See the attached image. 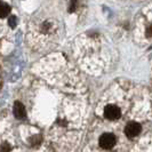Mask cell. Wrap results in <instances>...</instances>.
Here are the masks:
<instances>
[{"label": "cell", "instance_id": "obj_6", "mask_svg": "<svg viewBox=\"0 0 152 152\" xmlns=\"http://www.w3.org/2000/svg\"><path fill=\"white\" fill-rule=\"evenodd\" d=\"M29 143H30L32 146H37L41 143V137L40 135H34V136H32L30 138V141H29Z\"/></svg>", "mask_w": 152, "mask_h": 152}, {"label": "cell", "instance_id": "obj_7", "mask_svg": "<svg viewBox=\"0 0 152 152\" xmlns=\"http://www.w3.org/2000/svg\"><path fill=\"white\" fill-rule=\"evenodd\" d=\"M0 152H10V145L7 142H4L0 145Z\"/></svg>", "mask_w": 152, "mask_h": 152}, {"label": "cell", "instance_id": "obj_4", "mask_svg": "<svg viewBox=\"0 0 152 152\" xmlns=\"http://www.w3.org/2000/svg\"><path fill=\"white\" fill-rule=\"evenodd\" d=\"M14 115L17 119H24L26 112H25V107L21 102H15L14 104Z\"/></svg>", "mask_w": 152, "mask_h": 152}, {"label": "cell", "instance_id": "obj_8", "mask_svg": "<svg viewBox=\"0 0 152 152\" xmlns=\"http://www.w3.org/2000/svg\"><path fill=\"white\" fill-rule=\"evenodd\" d=\"M8 24H9L10 28H15L16 24H17V18H16L15 16H10L8 18Z\"/></svg>", "mask_w": 152, "mask_h": 152}, {"label": "cell", "instance_id": "obj_9", "mask_svg": "<svg viewBox=\"0 0 152 152\" xmlns=\"http://www.w3.org/2000/svg\"><path fill=\"white\" fill-rule=\"evenodd\" d=\"M76 6H77V0H71V6H70V10H71V12H73V10L76 9Z\"/></svg>", "mask_w": 152, "mask_h": 152}, {"label": "cell", "instance_id": "obj_5", "mask_svg": "<svg viewBox=\"0 0 152 152\" xmlns=\"http://www.w3.org/2000/svg\"><path fill=\"white\" fill-rule=\"evenodd\" d=\"M10 8L6 2H0V17H6L9 14Z\"/></svg>", "mask_w": 152, "mask_h": 152}, {"label": "cell", "instance_id": "obj_10", "mask_svg": "<svg viewBox=\"0 0 152 152\" xmlns=\"http://www.w3.org/2000/svg\"><path fill=\"white\" fill-rule=\"evenodd\" d=\"M146 36H148V37H152V26L148 28V30H146Z\"/></svg>", "mask_w": 152, "mask_h": 152}, {"label": "cell", "instance_id": "obj_3", "mask_svg": "<svg viewBox=\"0 0 152 152\" xmlns=\"http://www.w3.org/2000/svg\"><path fill=\"white\" fill-rule=\"evenodd\" d=\"M141 132V125L137 124V122H129L127 126H126V129H125V133L128 137H135L140 134Z\"/></svg>", "mask_w": 152, "mask_h": 152}, {"label": "cell", "instance_id": "obj_1", "mask_svg": "<svg viewBox=\"0 0 152 152\" xmlns=\"http://www.w3.org/2000/svg\"><path fill=\"white\" fill-rule=\"evenodd\" d=\"M115 144V136L111 133H105L99 137V145L103 149H111Z\"/></svg>", "mask_w": 152, "mask_h": 152}, {"label": "cell", "instance_id": "obj_2", "mask_svg": "<svg viewBox=\"0 0 152 152\" xmlns=\"http://www.w3.org/2000/svg\"><path fill=\"white\" fill-rule=\"evenodd\" d=\"M104 115L110 120H115L120 117V110L115 105H107L104 109Z\"/></svg>", "mask_w": 152, "mask_h": 152}]
</instances>
